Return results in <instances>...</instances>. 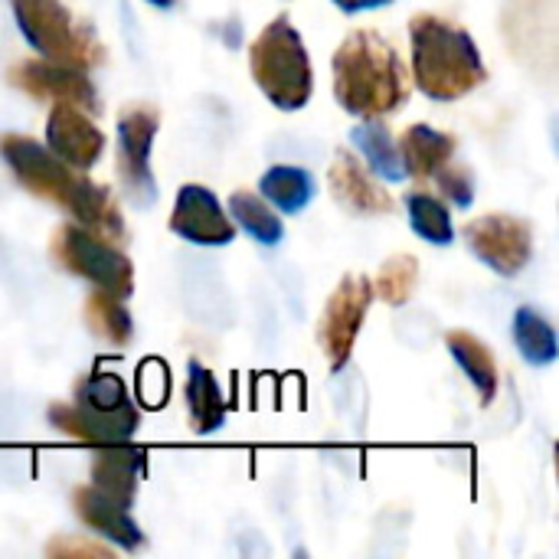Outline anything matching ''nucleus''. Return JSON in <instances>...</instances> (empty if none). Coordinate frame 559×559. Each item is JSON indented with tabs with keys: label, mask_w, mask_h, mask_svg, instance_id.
Masks as SVG:
<instances>
[{
	"label": "nucleus",
	"mask_w": 559,
	"mask_h": 559,
	"mask_svg": "<svg viewBox=\"0 0 559 559\" xmlns=\"http://www.w3.org/2000/svg\"><path fill=\"white\" fill-rule=\"evenodd\" d=\"M432 180H436L439 193H442L452 206H459V210L472 206V200H475V174H472L465 164L449 160L442 170H436Z\"/></svg>",
	"instance_id": "cd10ccee"
},
{
	"label": "nucleus",
	"mask_w": 559,
	"mask_h": 559,
	"mask_svg": "<svg viewBox=\"0 0 559 559\" xmlns=\"http://www.w3.org/2000/svg\"><path fill=\"white\" fill-rule=\"evenodd\" d=\"M445 347H449L452 360L462 367V373L468 377V383L475 386L481 406H491L498 396V364H495L491 347L468 331H449Z\"/></svg>",
	"instance_id": "aec40b11"
},
{
	"label": "nucleus",
	"mask_w": 559,
	"mask_h": 559,
	"mask_svg": "<svg viewBox=\"0 0 559 559\" xmlns=\"http://www.w3.org/2000/svg\"><path fill=\"white\" fill-rule=\"evenodd\" d=\"M416 285H419V259L409 255V252L390 255V259L380 265L377 278H370L373 295H377L380 301L393 305V308L406 305V301L416 295Z\"/></svg>",
	"instance_id": "bb28decb"
},
{
	"label": "nucleus",
	"mask_w": 559,
	"mask_h": 559,
	"mask_svg": "<svg viewBox=\"0 0 559 559\" xmlns=\"http://www.w3.org/2000/svg\"><path fill=\"white\" fill-rule=\"evenodd\" d=\"M373 305V288H370V278L354 272V275H344L341 285L331 292L328 305L321 308V318H318V344L328 357V367L337 373L350 364V354H354V344H357V334L367 321V311Z\"/></svg>",
	"instance_id": "6e6552de"
},
{
	"label": "nucleus",
	"mask_w": 559,
	"mask_h": 559,
	"mask_svg": "<svg viewBox=\"0 0 559 559\" xmlns=\"http://www.w3.org/2000/svg\"><path fill=\"white\" fill-rule=\"evenodd\" d=\"M46 147L72 170H88L105 151V134L85 108L52 102V111L46 118Z\"/></svg>",
	"instance_id": "ddd939ff"
},
{
	"label": "nucleus",
	"mask_w": 559,
	"mask_h": 559,
	"mask_svg": "<svg viewBox=\"0 0 559 559\" xmlns=\"http://www.w3.org/2000/svg\"><path fill=\"white\" fill-rule=\"evenodd\" d=\"M249 72L262 95L282 108L298 111L308 105L314 92V72L305 49L301 33L288 20V13H278L272 23L262 26V33L249 46Z\"/></svg>",
	"instance_id": "20e7f679"
},
{
	"label": "nucleus",
	"mask_w": 559,
	"mask_h": 559,
	"mask_svg": "<svg viewBox=\"0 0 559 559\" xmlns=\"http://www.w3.org/2000/svg\"><path fill=\"white\" fill-rule=\"evenodd\" d=\"M187 413H190V426L197 436H213L216 429H223L226 423V400L219 390V380L213 370H206L200 360L187 364Z\"/></svg>",
	"instance_id": "6ab92c4d"
},
{
	"label": "nucleus",
	"mask_w": 559,
	"mask_h": 559,
	"mask_svg": "<svg viewBox=\"0 0 559 559\" xmlns=\"http://www.w3.org/2000/svg\"><path fill=\"white\" fill-rule=\"evenodd\" d=\"M350 141L357 144V151L364 154L370 174H380L390 183H400L406 177L403 170V157H400V144L393 138V131L386 128L383 118H364L354 131Z\"/></svg>",
	"instance_id": "4be33fe9"
},
{
	"label": "nucleus",
	"mask_w": 559,
	"mask_h": 559,
	"mask_svg": "<svg viewBox=\"0 0 559 559\" xmlns=\"http://www.w3.org/2000/svg\"><path fill=\"white\" fill-rule=\"evenodd\" d=\"M514 344L521 350V357L531 364V367H550L559 357V341L554 324L531 305L518 308L514 311Z\"/></svg>",
	"instance_id": "b1692460"
},
{
	"label": "nucleus",
	"mask_w": 559,
	"mask_h": 559,
	"mask_svg": "<svg viewBox=\"0 0 559 559\" xmlns=\"http://www.w3.org/2000/svg\"><path fill=\"white\" fill-rule=\"evenodd\" d=\"M10 7L23 39L43 59L69 62L79 69H92L102 62L105 52L92 26L75 20L62 0H10Z\"/></svg>",
	"instance_id": "39448f33"
},
{
	"label": "nucleus",
	"mask_w": 559,
	"mask_h": 559,
	"mask_svg": "<svg viewBox=\"0 0 559 559\" xmlns=\"http://www.w3.org/2000/svg\"><path fill=\"white\" fill-rule=\"evenodd\" d=\"M46 557L49 559H111V550L88 540V537H75V534H59L46 544Z\"/></svg>",
	"instance_id": "c756f323"
},
{
	"label": "nucleus",
	"mask_w": 559,
	"mask_h": 559,
	"mask_svg": "<svg viewBox=\"0 0 559 559\" xmlns=\"http://www.w3.org/2000/svg\"><path fill=\"white\" fill-rule=\"evenodd\" d=\"M259 193L285 216H298L311 206L318 183L311 177V170L295 167V164H275L262 174L259 180Z\"/></svg>",
	"instance_id": "412c9836"
},
{
	"label": "nucleus",
	"mask_w": 559,
	"mask_h": 559,
	"mask_svg": "<svg viewBox=\"0 0 559 559\" xmlns=\"http://www.w3.org/2000/svg\"><path fill=\"white\" fill-rule=\"evenodd\" d=\"M49 426L59 436L98 445H121L131 442L141 429V409L131 403L128 386L118 373L92 370L72 390V403H52L46 409Z\"/></svg>",
	"instance_id": "7ed1b4c3"
},
{
	"label": "nucleus",
	"mask_w": 559,
	"mask_h": 559,
	"mask_svg": "<svg viewBox=\"0 0 559 559\" xmlns=\"http://www.w3.org/2000/svg\"><path fill=\"white\" fill-rule=\"evenodd\" d=\"M328 187L334 193V200L357 216H386L396 210V200L377 183V177L370 174L367 164H360L357 154H350L347 147L334 151V160L328 167Z\"/></svg>",
	"instance_id": "4468645a"
},
{
	"label": "nucleus",
	"mask_w": 559,
	"mask_h": 559,
	"mask_svg": "<svg viewBox=\"0 0 559 559\" xmlns=\"http://www.w3.org/2000/svg\"><path fill=\"white\" fill-rule=\"evenodd\" d=\"M167 226L183 242L206 246V249H219L236 239V223L223 210L219 197L203 183H183L177 190Z\"/></svg>",
	"instance_id": "f8f14e48"
},
{
	"label": "nucleus",
	"mask_w": 559,
	"mask_h": 559,
	"mask_svg": "<svg viewBox=\"0 0 559 559\" xmlns=\"http://www.w3.org/2000/svg\"><path fill=\"white\" fill-rule=\"evenodd\" d=\"M396 144H400L406 177H416V180H432L436 170H442L459 151V138L432 124H409Z\"/></svg>",
	"instance_id": "f3484780"
},
{
	"label": "nucleus",
	"mask_w": 559,
	"mask_h": 559,
	"mask_svg": "<svg viewBox=\"0 0 559 559\" xmlns=\"http://www.w3.org/2000/svg\"><path fill=\"white\" fill-rule=\"evenodd\" d=\"M160 128V111L147 102H131L118 115V180L134 206H151L157 200V183L151 174V151Z\"/></svg>",
	"instance_id": "0eeeda50"
},
{
	"label": "nucleus",
	"mask_w": 559,
	"mask_h": 559,
	"mask_svg": "<svg viewBox=\"0 0 559 559\" xmlns=\"http://www.w3.org/2000/svg\"><path fill=\"white\" fill-rule=\"evenodd\" d=\"M85 321L95 337H102L111 347H128L134 341V318L124 308V298H115L108 292H92L85 301Z\"/></svg>",
	"instance_id": "393cba45"
},
{
	"label": "nucleus",
	"mask_w": 559,
	"mask_h": 559,
	"mask_svg": "<svg viewBox=\"0 0 559 559\" xmlns=\"http://www.w3.org/2000/svg\"><path fill=\"white\" fill-rule=\"evenodd\" d=\"M141 475H144V452L131 449L128 442L92 449V488L128 511L138 498Z\"/></svg>",
	"instance_id": "dca6fc26"
},
{
	"label": "nucleus",
	"mask_w": 559,
	"mask_h": 559,
	"mask_svg": "<svg viewBox=\"0 0 559 559\" xmlns=\"http://www.w3.org/2000/svg\"><path fill=\"white\" fill-rule=\"evenodd\" d=\"M72 511H75V518L88 531H95L108 544H115V547H121L128 554H134V550L144 547V531L134 524V518L128 514V508H121L118 501L105 498L92 485H82V488L72 491Z\"/></svg>",
	"instance_id": "2eb2a0df"
},
{
	"label": "nucleus",
	"mask_w": 559,
	"mask_h": 559,
	"mask_svg": "<svg viewBox=\"0 0 559 559\" xmlns=\"http://www.w3.org/2000/svg\"><path fill=\"white\" fill-rule=\"evenodd\" d=\"M229 219L246 233L252 236L259 246H278L282 236H285V223L278 219V213L269 206V200L262 193H252V190H236L229 193Z\"/></svg>",
	"instance_id": "5701e85b"
},
{
	"label": "nucleus",
	"mask_w": 559,
	"mask_h": 559,
	"mask_svg": "<svg viewBox=\"0 0 559 559\" xmlns=\"http://www.w3.org/2000/svg\"><path fill=\"white\" fill-rule=\"evenodd\" d=\"M0 157L7 160L10 174L20 180V187H26L33 197L49 200L62 210L69 206L72 193L82 183V170H72L46 144H39L26 134H3Z\"/></svg>",
	"instance_id": "1a4fd4ad"
},
{
	"label": "nucleus",
	"mask_w": 559,
	"mask_h": 559,
	"mask_svg": "<svg viewBox=\"0 0 559 559\" xmlns=\"http://www.w3.org/2000/svg\"><path fill=\"white\" fill-rule=\"evenodd\" d=\"M66 213L79 226L92 229L95 236H102V239H108L115 246H121L128 239V229H124V219H121V210H118L115 193L108 187L88 180V177H82L79 190L72 193V200L66 206Z\"/></svg>",
	"instance_id": "a211bd4d"
},
{
	"label": "nucleus",
	"mask_w": 559,
	"mask_h": 559,
	"mask_svg": "<svg viewBox=\"0 0 559 559\" xmlns=\"http://www.w3.org/2000/svg\"><path fill=\"white\" fill-rule=\"evenodd\" d=\"M10 85L26 92L29 98H43V102H69L85 108L88 115L102 111V98L92 85V79L85 75V69L69 66V62H56V59H23L7 72Z\"/></svg>",
	"instance_id": "9b49d317"
},
{
	"label": "nucleus",
	"mask_w": 559,
	"mask_h": 559,
	"mask_svg": "<svg viewBox=\"0 0 559 559\" xmlns=\"http://www.w3.org/2000/svg\"><path fill=\"white\" fill-rule=\"evenodd\" d=\"M138 396L144 406L160 409L170 396V370L160 360H144L138 367Z\"/></svg>",
	"instance_id": "c85d7f7f"
},
{
	"label": "nucleus",
	"mask_w": 559,
	"mask_h": 559,
	"mask_svg": "<svg viewBox=\"0 0 559 559\" xmlns=\"http://www.w3.org/2000/svg\"><path fill=\"white\" fill-rule=\"evenodd\" d=\"M413 79L436 102H455L475 92L485 79V59L472 33L449 16L416 13L409 20Z\"/></svg>",
	"instance_id": "f03ea898"
},
{
	"label": "nucleus",
	"mask_w": 559,
	"mask_h": 559,
	"mask_svg": "<svg viewBox=\"0 0 559 559\" xmlns=\"http://www.w3.org/2000/svg\"><path fill=\"white\" fill-rule=\"evenodd\" d=\"M52 259L75 278L92 282L95 288L115 295V298H131L134 292V262L108 239L95 236L92 229L79 223H62L52 233L49 242Z\"/></svg>",
	"instance_id": "423d86ee"
},
{
	"label": "nucleus",
	"mask_w": 559,
	"mask_h": 559,
	"mask_svg": "<svg viewBox=\"0 0 559 559\" xmlns=\"http://www.w3.org/2000/svg\"><path fill=\"white\" fill-rule=\"evenodd\" d=\"M403 203H406L409 226L419 239H426L429 246H452L455 226H452V213H449L445 200H439L436 193H426V190H413V193H406Z\"/></svg>",
	"instance_id": "a878e982"
},
{
	"label": "nucleus",
	"mask_w": 559,
	"mask_h": 559,
	"mask_svg": "<svg viewBox=\"0 0 559 559\" xmlns=\"http://www.w3.org/2000/svg\"><path fill=\"white\" fill-rule=\"evenodd\" d=\"M393 0H334L337 10L344 13H364V10H380V7H390Z\"/></svg>",
	"instance_id": "7c9ffc66"
},
{
	"label": "nucleus",
	"mask_w": 559,
	"mask_h": 559,
	"mask_svg": "<svg viewBox=\"0 0 559 559\" xmlns=\"http://www.w3.org/2000/svg\"><path fill=\"white\" fill-rule=\"evenodd\" d=\"M334 98L354 118H383L409 102V72L390 39L354 29L331 59Z\"/></svg>",
	"instance_id": "f257e3e1"
},
{
	"label": "nucleus",
	"mask_w": 559,
	"mask_h": 559,
	"mask_svg": "<svg viewBox=\"0 0 559 559\" xmlns=\"http://www.w3.org/2000/svg\"><path fill=\"white\" fill-rule=\"evenodd\" d=\"M147 3H151V7H157V10H170L177 0H147Z\"/></svg>",
	"instance_id": "2f4dec72"
},
{
	"label": "nucleus",
	"mask_w": 559,
	"mask_h": 559,
	"mask_svg": "<svg viewBox=\"0 0 559 559\" xmlns=\"http://www.w3.org/2000/svg\"><path fill=\"white\" fill-rule=\"evenodd\" d=\"M465 242L475 259H481L491 272L514 278L534 259V229L527 219L511 213H485L465 226Z\"/></svg>",
	"instance_id": "9d476101"
}]
</instances>
